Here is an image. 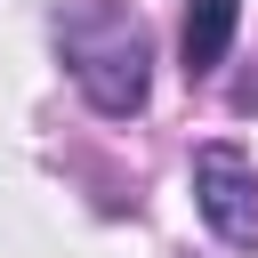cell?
<instances>
[{"instance_id":"obj_1","label":"cell","mask_w":258,"mask_h":258,"mask_svg":"<svg viewBox=\"0 0 258 258\" xmlns=\"http://www.w3.org/2000/svg\"><path fill=\"white\" fill-rule=\"evenodd\" d=\"M64 64L81 81V97L97 113H137L145 89H153V48H145V24L121 8V0H89L73 24H64Z\"/></svg>"},{"instance_id":"obj_2","label":"cell","mask_w":258,"mask_h":258,"mask_svg":"<svg viewBox=\"0 0 258 258\" xmlns=\"http://www.w3.org/2000/svg\"><path fill=\"white\" fill-rule=\"evenodd\" d=\"M194 202H202L218 242H258V169L234 145H202L194 153Z\"/></svg>"},{"instance_id":"obj_3","label":"cell","mask_w":258,"mask_h":258,"mask_svg":"<svg viewBox=\"0 0 258 258\" xmlns=\"http://www.w3.org/2000/svg\"><path fill=\"white\" fill-rule=\"evenodd\" d=\"M234 24H242V0H185V32H177V56L185 73H218L226 48H234Z\"/></svg>"}]
</instances>
